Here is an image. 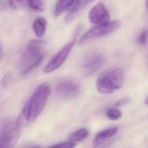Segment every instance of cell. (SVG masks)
<instances>
[{
    "label": "cell",
    "instance_id": "cell-1",
    "mask_svg": "<svg viewBox=\"0 0 148 148\" xmlns=\"http://www.w3.org/2000/svg\"><path fill=\"white\" fill-rule=\"evenodd\" d=\"M49 95L50 87L47 82L42 83L36 88L16 120L21 127L36 121V119L42 112Z\"/></svg>",
    "mask_w": 148,
    "mask_h": 148
},
{
    "label": "cell",
    "instance_id": "cell-2",
    "mask_svg": "<svg viewBox=\"0 0 148 148\" xmlns=\"http://www.w3.org/2000/svg\"><path fill=\"white\" fill-rule=\"evenodd\" d=\"M125 80V71L121 67L110 68L104 71L96 82L97 90L103 95H109L120 89Z\"/></svg>",
    "mask_w": 148,
    "mask_h": 148
},
{
    "label": "cell",
    "instance_id": "cell-3",
    "mask_svg": "<svg viewBox=\"0 0 148 148\" xmlns=\"http://www.w3.org/2000/svg\"><path fill=\"white\" fill-rule=\"evenodd\" d=\"M121 26V21L114 20L108 21L102 24H95L90 28L86 33H84L79 40V44H83L89 42L92 39L98 38L117 30Z\"/></svg>",
    "mask_w": 148,
    "mask_h": 148
},
{
    "label": "cell",
    "instance_id": "cell-4",
    "mask_svg": "<svg viewBox=\"0 0 148 148\" xmlns=\"http://www.w3.org/2000/svg\"><path fill=\"white\" fill-rule=\"evenodd\" d=\"M21 127L15 121H7L0 129V148L13 147L20 137Z\"/></svg>",
    "mask_w": 148,
    "mask_h": 148
},
{
    "label": "cell",
    "instance_id": "cell-5",
    "mask_svg": "<svg viewBox=\"0 0 148 148\" xmlns=\"http://www.w3.org/2000/svg\"><path fill=\"white\" fill-rule=\"evenodd\" d=\"M76 42V38H74L72 41L69 42L67 44H65L45 65L43 69V72L45 74H49L51 72H54L55 70L58 69L67 60L68 56H69L70 52L72 51L75 44Z\"/></svg>",
    "mask_w": 148,
    "mask_h": 148
},
{
    "label": "cell",
    "instance_id": "cell-6",
    "mask_svg": "<svg viewBox=\"0 0 148 148\" xmlns=\"http://www.w3.org/2000/svg\"><path fill=\"white\" fill-rule=\"evenodd\" d=\"M105 57L101 53H92L85 57L82 68L86 76L96 73L104 64Z\"/></svg>",
    "mask_w": 148,
    "mask_h": 148
},
{
    "label": "cell",
    "instance_id": "cell-7",
    "mask_svg": "<svg viewBox=\"0 0 148 148\" xmlns=\"http://www.w3.org/2000/svg\"><path fill=\"white\" fill-rule=\"evenodd\" d=\"M88 19L91 23L102 24L110 20V14L102 3H98L89 10Z\"/></svg>",
    "mask_w": 148,
    "mask_h": 148
},
{
    "label": "cell",
    "instance_id": "cell-8",
    "mask_svg": "<svg viewBox=\"0 0 148 148\" xmlns=\"http://www.w3.org/2000/svg\"><path fill=\"white\" fill-rule=\"evenodd\" d=\"M80 84L74 80H65L56 86V92L60 95L67 98L74 97L80 92Z\"/></svg>",
    "mask_w": 148,
    "mask_h": 148
},
{
    "label": "cell",
    "instance_id": "cell-9",
    "mask_svg": "<svg viewBox=\"0 0 148 148\" xmlns=\"http://www.w3.org/2000/svg\"><path fill=\"white\" fill-rule=\"evenodd\" d=\"M44 44H45V42L41 40V38H38L36 40H31L28 43L26 53L34 58L41 57V56H44V54L42 52Z\"/></svg>",
    "mask_w": 148,
    "mask_h": 148
},
{
    "label": "cell",
    "instance_id": "cell-10",
    "mask_svg": "<svg viewBox=\"0 0 148 148\" xmlns=\"http://www.w3.org/2000/svg\"><path fill=\"white\" fill-rule=\"evenodd\" d=\"M117 132H118V127H110V128L101 131L95 137L94 143H93L94 147H98L102 146L107 140L114 137Z\"/></svg>",
    "mask_w": 148,
    "mask_h": 148
},
{
    "label": "cell",
    "instance_id": "cell-11",
    "mask_svg": "<svg viewBox=\"0 0 148 148\" xmlns=\"http://www.w3.org/2000/svg\"><path fill=\"white\" fill-rule=\"evenodd\" d=\"M89 3L88 0H74L71 7L69 9V13L66 16V22L72 21L75 16L78 14V12L88 3Z\"/></svg>",
    "mask_w": 148,
    "mask_h": 148
},
{
    "label": "cell",
    "instance_id": "cell-12",
    "mask_svg": "<svg viewBox=\"0 0 148 148\" xmlns=\"http://www.w3.org/2000/svg\"><path fill=\"white\" fill-rule=\"evenodd\" d=\"M32 28L34 30V33L37 38H42L47 29V20L44 17H38L34 20Z\"/></svg>",
    "mask_w": 148,
    "mask_h": 148
},
{
    "label": "cell",
    "instance_id": "cell-13",
    "mask_svg": "<svg viewBox=\"0 0 148 148\" xmlns=\"http://www.w3.org/2000/svg\"><path fill=\"white\" fill-rule=\"evenodd\" d=\"M74 0H58L55 7V16H59L65 11L69 10L71 7Z\"/></svg>",
    "mask_w": 148,
    "mask_h": 148
},
{
    "label": "cell",
    "instance_id": "cell-14",
    "mask_svg": "<svg viewBox=\"0 0 148 148\" xmlns=\"http://www.w3.org/2000/svg\"><path fill=\"white\" fill-rule=\"evenodd\" d=\"M88 136V131L85 128H82V129H79V130L72 133L69 137V140L76 143V142L85 140Z\"/></svg>",
    "mask_w": 148,
    "mask_h": 148
},
{
    "label": "cell",
    "instance_id": "cell-15",
    "mask_svg": "<svg viewBox=\"0 0 148 148\" xmlns=\"http://www.w3.org/2000/svg\"><path fill=\"white\" fill-rule=\"evenodd\" d=\"M106 115L111 121H117V120H119L121 117L122 114H121V111L119 109V108L113 107V108H110L107 111Z\"/></svg>",
    "mask_w": 148,
    "mask_h": 148
},
{
    "label": "cell",
    "instance_id": "cell-16",
    "mask_svg": "<svg viewBox=\"0 0 148 148\" xmlns=\"http://www.w3.org/2000/svg\"><path fill=\"white\" fill-rule=\"evenodd\" d=\"M28 6L35 11H43L44 5L41 0H26Z\"/></svg>",
    "mask_w": 148,
    "mask_h": 148
},
{
    "label": "cell",
    "instance_id": "cell-17",
    "mask_svg": "<svg viewBox=\"0 0 148 148\" xmlns=\"http://www.w3.org/2000/svg\"><path fill=\"white\" fill-rule=\"evenodd\" d=\"M25 0H8L9 5L13 10H19L23 6Z\"/></svg>",
    "mask_w": 148,
    "mask_h": 148
},
{
    "label": "cell",
    "instance_id": "cell-18",
    "mask_svg": "<svg viewBox=\"0 0 148 148\" xmlns=\"http://www.w3.org/2000/svg\"><path fill=\"white\" fill-rule=\"evenodd\" d=\"M147 29H144V30L140 34V36H139V37H138V42H139L140 45L144 46V45L147 44Z\"/></svg>",
    "mask_w": 148,
    "mask_h": 148
},
{
    "label": "cell",
    "instance_id": "cell-19",
    "mask_svg": "<svg viewBox=\"0 0 148 148\" xmlns=\"http://www.w3.org/2000/svg\"><path fill=\"white\" fill-rule=\"evenodd\" d=\"M76 146V144L75 142H72L70 140L66 141V142H62V143H58L56 145L52 146L53 147H62V148H72L75 147Z\"/></svg>",
    "mask_w": 148,
    "mask_h": 148
},
{
    "label": "cell",
    "instance_id": "cell-20",
    "mask_svg": "<svg viewBox=\"0 0 148 148\" xmlns=\"http://www.w3.org/2000/svg\"><path fill=\"white\" fill-rule=\"evenodd\" d=\"M129 102H130V98H129V97H124V98L120 99V100L114 104V107H115V108H121V107H124V106L127 105Z\"/></svg>",
    "mask_w": 148,
    "mask_h": 148
},
{
    "label": "cell",
    "instance_id": "cell-21",
    "mask_svg": "<svg viewBox=\"0 0 148 148\" xmlns=\"http://www.w3.org/2000/svg\"><path fill=\"white\" fill-rule=\"evenodd\" d=\"M10 73H6L4 75V76L2 78V81H1L2 86L5 87L6 85H8L9 82H10Z\"/></svg>",
    "mask_w": 148,
    "mask_h": 148
},
{
    "label": "cell",
    "instance_id": "cell-22",
    "mask_svg": "<svg viewBox=\"0 0 148 148\" xmlns=\"http://www.w3.org/2000/svg\"><path fill=\"white\" fill-rule=\"evenodd\" d=\"M3 58V48H2V45L0 43V62Z\"/></svg>",
    "mask_w": 148,
    "mask_h": 148
},
{
    "label": "cell",
    "instance_id": "cell-23",
    "mask_svg": "<svg viewBox=\"0 0 148 148\" xmlns=\"http://www.w3.org/2000/svg\"><path fill=\"white\" fill-rule=\"evenodd\" d=\"M89 2H92V1H94V0H88Z\"/></svg>",
    "mask_w": 148,
    "mask_h": 148
}]
</instances>
